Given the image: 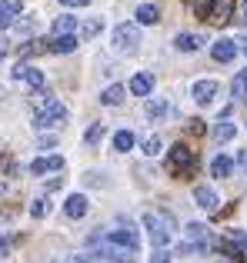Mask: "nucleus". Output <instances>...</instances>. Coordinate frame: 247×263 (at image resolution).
Listing matches in <instances>:
<instances>
[{"mask_svg":"<svg viewBox=\"0 0 247 263\" xmlns=\"http://www.w3.org/2000/svg\"><path fill=\"white\" fill-rule=\"evenodd\" d=\"M144 227H147V233H150L154 250L167 253L170 237H174V217H170V213H144Z\"/></svg>","mask_w":247,"mask_h":263,"instance_id":"f257e3e1","label":"nucleus"},{"mask_svg":"<svg viewBox=\"0 0 247 263\" xmlns=\"http://www.w3.org/2000/svg\"><path fill=\"white\" fill-rule=\"evenodd\" d=\"M87 250H94V253H100V257H107L111 263H134V257H137V253L123 250L120 243H114V240L107 237V230H94L91 237H87Z\"/></svg>","mask_w":247,"mask_h":263,"instance_id":"f03ea898","label":"nucleus"},{"mask_svg":"<svg viewBox=\"0 0 247 263\" xmlns=\"http://www.w3.org/2000/svg\"><path fill=\"white\" fill-rule=\"evenodd\" d=\"M40 97V110L33 114V127L37 130H54V127H64L67 123V107L60 100H54V97L47 93H37Z\"/></svg>","mask_w":247,"mask_h":263,"instance_id":"7ed1b4c3","label":"nucleus"},{"mask_svg":"<svg viewBox=\"0 0 247 263\" xmlns=\"http://www.w3.org/2000/svg\"><path fill=\"white\" fill-rule=\"evenodd\" d=\"M167 167H170V174H174V177H190V174H194V167H197L194 150H190L187 143H174L170 154H167Z\"/></svg>","mask_w":247,"mask_h":263,"instance_id":"20e7f679","label":"nucleus"},{"mask_svg":"<svg viewBox=\"0 0 247 263\" xmlns=\"http://www.w3.org/2000/svg\"><path fill=\"white\" fill-rule=\"evenodd\" d=\"M111 47H114L117 53H134L137 47H140V30H137V24H120V27H114Z\"/></svg>","mask_w":247,"mask_h":263,"instance_id":"39448f33","label":"nucleus"},{"mask_svg":"<svg viewBox=\"0 0 247 263\" xmlns=\"http://www.w3.org/2000/svg\"><path fill=\"white\" fill-rule=\"evenodd\" d=\"M181 253H207V227L204 223H187L184 227V243H181Z\"/></svg>","mask_w":247,"mask_h":263,"instance_id":"423d86ee","label":"nucleus"},{"mask_svg":"<svg viewBox=\"0 0 247 263\" xmlns=\"http://www.w3.org/2000/svg\"><path fill=\"white\" fill-rule=\"evenodd\" d=\"M107 237L114 240V243H120L123 250H130V253H137L140 250V233L130 227V220H123L117 217V223H114V230H107Z\"/></svg>","mask_w":247,"mask_h":263,"instance_id":"0eeeda50","label":"nucleus"},{"mask_svg":"<svg viewBox=\"0 0 247 263\" xmlns=\"http://www.w3.org/2000/svg\"><path fill=\"white\" fill-rule=\"evenodd\" d=\"M194 7L207 20H217V24H227V20L234 17V0H197Z\"/></svg>","mask_w":247,"mask_h":263,"instance_id":"6e6552de","label":"nucleus"},{"mask_svg":"<svg viewBox=\"0 0 247 263\" xmlns=\"http://www.w3.org/2000/svg\"><path fill=\"white\" fill-rule=\"evenodd\" d=\"M13 77H17V80H24V84L30 87V90H40V93H44V73H40L37 67H30V64H17Z\"/></svg>","mask_w":247,"mask_h":263,"instance_id":"1a4fd4ad","label":"nucleus"},{"mask_svg":"<svg viewBox=\"0 0 247 263\" xmlns=\"http://www.w3.org/2000/svg\"><path fill=\"white\" fill-rule=\"evenodd\" d=\"M54 170H64V157H60V154H50V157H37V160L30 163V174H33V177L54 174Z\"/></svg>","mask_w":247,"mask_h":263,"instance_id":"9d476101","label":"nucleus"},{"mask_svg":"<svg viewBox=\"0 0 247 263\" xmlns=\"http://www.w3.org/2000/svg\"><path fill=\"white\" fill-rule=\"evenodd\" d=\"M20 10H24V4H20V0H0V30H7V27L17 24Z\"/></svg>","mask_w":247,"mask_h":263,"instance_id":"9b49d317","label":"nucleus"},{"mask_svg":"<svg viewBox=\"0 0 247 263\" xmlns=\"http://www.w3.org/2000/svg\"><path fill=\"white\" fill-rule=\"evenodd\" d=\"M237 50H241V47H237V40H217V44L210 47V57H214L217 64H227V60L237 57Z\"/></svg>","mask_w":247,"mask_h":263,"instance_id":"f8f14e48","label":"nucleus"},{"mask_svg":"<svg viewBox=\"0 0 247 263\" xmlns=\"http://www.w3.org/2000/svg\"><path fill=\"white\" fill-rule=\"evenodd\" d=\"M194 200H197V206H201V210H207V213H214L217 203H221V200H217V193L210 190V186H197V190H194Z\"/></svg>","mask_w":247,"mask_h":263,"instance_id":"ddd939ff","label":"nucleus"},{"mask_svg":"<svg viewBox=\"0 0 247 263\" xmlns=\"http://www.w3.org/2000/svg\"><path fill=\"white\" fill-rule=\"evenodd\" d=\"M144 114H147V120H164V117H170V103L164 97H154V100H147Z\"/></svg>","mask_w":247,"mask_h":263,"instance_id":"4468645a","label":"nucleus"},{"mask_svg":"<svg viewBox=\"0 0 247 263\" xmlns=\"http://www.w3.org/2000/svg\"><path fill=\"white\" fill-rule=\"evenodd\" d=\"M64 210H67V217H74V220L84 217V213H87V197H84V193H70V197L64 200Z\"/></svg>","mask_w":247,"mask_h":263,"instance_id":"2eb2a0df","label":"nucleus"},{"mask_svg":"<svg viewBox=\"0 0 247 263\" xmlns=\"http://www.w3.org/2000/svg\"><path fill=\"white\" fill-rule=\"evenodd\" d=\"M174 47H177V50H184V53L201 50V47H204V37H201V33H177Z\"/></svg>","mask_w":247,"mask_h":263,"instance_id":"dca6fc26","label":"nucleus"},{"mask_svg":"<svg viewBox=\"0 0 247 263\" xmlns=\"http://www.w3.org/2000/svg\"><path fill=\"white\" fill-rule=\"evenodd\" d=\"M214 97H217V84H214V80H197V84H194V100L197 103H210Z\"/></svg>","mask_w":247,"mask_h":263,"instance_id":"f3484780","label":"nucleus"},{"mask_svg":"<svg viewBox=\"0 0 247 263\" xmlns=\"http://www.w3.org/2000/svg\"><path fill=\"white\" fill-rule=\"evenodd\" d=\"M134 17H137V24L150 27V24H157V20H161V10H157V4H140Z\"/></svg>","mask_w":247,"mask_h":263,"instance_id":"a211bd4d","label":"nucleus"},{"mask_svg":"<svg viewBox=\"0 0 247 263\" xmlns=\"http://www.w3.org/2000/svg\"><path fill=\"white\" fill-rule=\"evenodd\" d=\"M234 174V160L224 154H217L214 160H210V177H231Z\"/></svg>","mask_w":247,"mask_h":263,"instance_id":"6ab92c4d","label":"nucleus"},{"mask_svg":"<svg viewBox=\"0 0 247 263\" xmlns=\"http://www.w3.org/2000/svg\"><path fill=\"white\" fill-rule=\"evenodd\" d=\"M150 90H154V77H150V73H137V77L130 80V93L134 97H147Z\"/></svg>","mask_w":247,"mask_h":263,"instance_id":"aec40b11","label":"nucleus"},{"mask_svg":"<svg viewBox=\"0 0 247 263\" xmlns=\"http://www.w3.org/2000/svg\"><path fill=\"white\" fill-rule=\"evenodd\" d=\"M100 103H104V107H117V103H123V87L120 84L104 87L100 90Z\"/></svg>","mask_w":247,"mask_h":263,"instance_id":"412c9836","label":"nucleus"},{"mask_svg":"<svg viewBox=\"0 0 247 263\" xmlns=\"http://www.w3.org/2000/svg\"><path fill=\"white\" fill-rule=\"evenodd\" d=\"M50 50L54 53H74V50H77V37H74V33H67V37H54Z\"/></svg>","mask_w":247,"mask_h":263,"instance_id":"4be33fe9","label":"nucleus"},{"mask_svg":"<svg viewBox=\"0 0 247 263\" xmlns=\"http://www.w3.org/2000/svg\"><path fill=\"white\" fill-rule=\"evenodd\" d=\"M231 97H234V100H247V70H241L231 80Z\"/></svg>","mask_w":247,"mask_h":263,"instance_id":"5701e85b","label":"nucleus"},{"mask_svg":"<svg viewBox=\"0 0 247 263\" xmlns=\"http://www.w3.org/2000/svg\"><path fill=\"white\" fill-rule=\"evenodd\" d=\"M234 134H237V127L234 123H227V120H217V127H214V140L217 143H227V140H234Z\"/></svg>","mask_w":247,"mask_h":263,"instance_id":"b1692460","label":"nucleus"},{"mask_svg":"<svg viewBox=\"0 0 247 263\" xmlns=\"http://www.w3.org/2000/svg\"><path fill=\"white\" fill-rule=\"evenodd\" d=\"M74 27H77V20H74V17H57L50 30H54V37H67V33L74 30Z\"/></svg>","mask_w":247,"mask_h":263,"instance_id":"393cba45","label":"nucleus"},{"mask_svg":"<svg viewBox=\"0 0 247 263\" xmlns=\"http://www.w3.org/2000/svg\"><path fill=\"white\" fill-rule=\"evenodd\" d=\"M134 147V134H130V130H117V134H114V150H130Z\"/></svg>","mask_w":247,"mask_h":263,"instance_id":"a878e982","label":"nucleus"},{"mask_svg":"<svg viewBox=\"0 0 247 263\" xmlns=\"http://www.w3.org/2000/svg\"><path fill=\"white\" fill-rule=\"evenodd\" d=\"M47 213H50V200H47V197H37V200H33V203H30V217H47Z\"/></svg>","mask_w":247,"mask_h":263,"instance_id":"bb28decb","label":"nucleus"},{"mask_svg":"<svg viewBox=\"0 0 247 263\" xmlns=\"http://www.w3.org/2000/svg\"><path fill=\"white\" fill-rule=\"evenodd\" d=\"M100 30H104V20H100V17H94V20H84V27H80V33H84V37H97Z\"/></svg>","mask_w":247,"mask_h":263,"instance_id":"cd10ccee","label":"nucleus"},{"mask_svg":"<svg viewBox=\"0 0 247 263\" xmlns=\"http://www.w3.org/2000/svg\"><path fill=\"white\" fill-rule=\"evenodd\" d=\"M140 150H144V157H157L161 154V137H144Z\"/></svg>","mask_w":247,"mask_h":263,"instance_id":"c85d7f7f","label":"nucleus"},{"mask_svg":"<svg viewBox=\"0 0 247 263\" xmlns=\"http://www.w3.org/2000/svg\"><path fill=\"white\" fill-rule=\"evenodd\" d=\"M17 30H20V33H33V30H37V17H24V20H17Z\"/></svg>","mask_w":247,"mask_h":263,"instance_id":"c756f323","label":"nucleus"},{"mask_svg":"<svg viewBox=\"0 0 247 263\" xmlns=\"http://www.w3.org/2000/svg\"><path fill=\"white\" fill-rule=\"evenodd\" d=\"M231 237H234V243H237V250L247 257V233L244 230H231Z\"/></svg>","mask_w":247,"mask_h":263,"instance_id":"7c9ffc66","label":"nucleus"},{"mask_svg":"<svg viewBox=\"0 0 247 263\" xmlns=\"http://www.w3.org/2000/svg\"><path fill=\"white\" fill-rule=\"evenodd\" d=\"M100 137H104V127H100V123H94V127L84 134V140H87V143H97Z\"/></svg>","mask_w":247,"mask_h":263,"instance_id":"2f4dec72","label":"nucleus"},{"mask_svg":"<svg viewBox=\"0 0 247 263\" xmlns=\"http://www.w3.org/2000/svg\"><path fill=\"white\" fill-rule=\"evenodd\" d=\"M10 247H13V240L7 237V233H0V260H4L7 253H10Z\"/></svg>","mask_w":247,"mask_h":263,"instance_id":"473e14b6","label":"nucleus"},{"mask_svg":"<svg viewBox=\"0 0 247 263\" xmlns=\"http://www.w3.org/2000/svg\"><path fill=\"white\" fill-rule=\"evenodd\" d=\"M150 263H170L167 253H161V250H154V257H150Z\"/></svg>","mask_w":247,"mask_h":263,"instance_id":"72a5a7b5","label":"nucleus"},{"mask_svg":"<svg viewBox=\"0 0 247 263\" xmlns=\"http://www.w3.org/2000/svg\"><path fill=\"white\" fill-rule=\"evenodd\" d=\"M64 7H84V4H91V0H60Z\"/></svg>","mask_w":247,"mask_h":263,"instance_id":"f704fd0d","label":"nucleus"},{"mask_svg":"<svg viewBox=\"0 0 247 263\" xmlns=\"http://www.w3.org/2000/svg\"><path fill=\"white\" fill-rule=\"evenodd\" d=\"M64 263H94V260H91V257H67Z\"/></svg>","mask_w":247,"mask_h":263,"instance_id":"c9c22d12","label":"nucleus"},{"mask_svg":"<svg viewBox=\"0 0 247 263\" xmlns=\"http://www.w3.org/2000/svg\"><path fill=\"white\" fill-rule=\"evenodd\" d=\"M237 167H247V150H244L241 157H237Z\"/></svg>","mask_w":247,"mask_h":263,"instance_id":"e433bc0d","label":"nucleus"},{"mask_svg":"<svg viewBox=\"0 0 247 263\" xmlns=\"http://www.w3.org/2000/svg\"><path fill=\"white\" fill-rule=\"evenodd\" d=\"M7 57V44H4V40H0V60H4Z\"/></svg>","mask_w":247,"mask_h":263,"instance_id":"4c0bfd02","label":"nucleus"},{"mask_svg":"<svg viewBox=\"0 0 247 263\" xmlns=\"http://www.w3.org/2000/svg\"><path fill=\"white\" fill-rule=\"evenodd\" d=\"M0 193H7V180L4 177H0Z\"/></svg>","mask_w":247,"mask_h":263,"instance_id":"58836bf2","label":"nucleus"},{"mask_svg":"<svg viewBox=\"0 0 247 263\" xmlns=\"http://www.w3.org/2000/svg\"><path fill=\"white\" fill-rule=\"evenodd\" d=\"M237 47H241V50L247 53V40H237Z\"/></svg>","mask_w":247,"mask_h":263,"instance_id":"ea45409f","label":"nucleus"},{"mask_svg":"<svg viewBox=\"0 0 247 263\" xmlns=\"http://www.w3.org/2000/svg\"><path fill=\"white\" fill-rule=\"evenodd\" d=\"M244 20H247V0H244Z\"/></svg>","mask_w":247,"mask_h":263,"instance_id":"a19ab883","label":"nucleus"}]
</instances>
